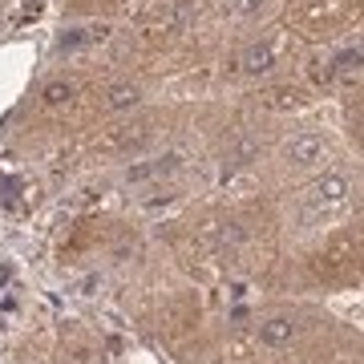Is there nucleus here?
Returning a JSON list of instances; mask_svg holds the SVG:
<instances>
[{
  "label": "nucleus",
  "mask_w": 364,
  "mask_h": 364,
  "mask_svg": "<svg viewBox=\"0 0 364 364\" xmlns=\"http://www.w3.org/2000/svg\"><path fill=\"white\" fill-rule=\"evenodd\" d=\"M348 198V178L344 174H324L308 186V210H328V207H340Z\"/></svg>",
  "instance_id": "nucleus-1"
},
{
  "label": "nucleus",
  "mask_w": 364,
  "mask_h": 364,
  "mask_svg": "<svg viewBox=\"0 0 364 364\" xmlns=\"http://www.w3.org/2000/svg\"><path fill=\"white\" fill-rule=\"evenodd\" d=\"M284 154H287V162H296V166H312V162L324 158V138H320V134H296V138L284 146Z\"/></svg>",
  "instance_id": "nucleus-2"
},
{
  "label": "nucleus",
  "mask_w": 364,
  "mask_h": 364,
  "mask_svg": "<svg viewBox=\"0 0 364 364\" xmlns=\"http://www.w3.org/2000/svg\"><path fill=\"white\" fill-rule=\"evenodd\" d=\"M291 336H296V324L287 316H272V320L259 324V340L267 348H284V344H291Z\"/></svg>",
  "instance_id": "nucleus-3"
},
{
  "label": "nucleus",
  "mask_w": 364,
  "mask_h": 364,
  "mask_svg": "<svg viewBox=\"0 0 364 364\" xmlns=\"http://www.w3.org/2000/svg\"><path fill=\"white\" fill-rule=\"evenodd\" d=\"M272 65H275L272 45H251V49L239 57V69H243V73H251V77H255V73H267Z\"/></svg>",
  "instance_id": "nucleus-4"
},
{
  "label": "nucleus",
  "mask_w": 364,
  "mask_h": 364,
  "mask_svg": "<svg viewBox=\"0 0 364 364\" xmlns=\"http://www.w3.org/2000/svg\"><path fill=\"white\" fill-rule=\"evenodd\" d=\"M360 69H364V53L360 49H348V53H340L336 61H332L328 77H352V73H360Z\"/></svg>",
  "instance_id": "nucleus-5"
},
{
  "label": "nucleus",
  "mask_w": 364,
  "mask_h": 364,
  "mask_svg": "<svg viewBox=\"0 0 364 364\" xmlns=\"http://www.w3.org/2000/svg\"><path fill=\"white\" fill-rule=\"evenodd\" d=\"M174 162H178V158L166 154V158H158V162H146V166H130V174H126V178H130V182L158 178V174H170V170H174Z\"/></svg>",
  "instance_id": "nucleus-6"
},
{
  "label": "nucleus",
  "mask_w": 364,
  "mask_h": 364,
  "mask_svg": "<svg viewBox=\"0 0 364 364\" xmlns=\"http://www.w3.org/2000/svg\"><path fill=\"white\" fill-rule=\"evenodd\" d=\"M138 97H142L138 85H126V81H122V85H114V90L105 93V105H109V109H130V105H138Z\"/></svg>",
  "instance_id": "nucleus-7"
},
{
  "label": "nucleus",
  "mask_w": 364,
  "mask_h": 364,
  "mask_svg": "<svg viewBox=\"0 0 364 364\" xmlns=\"http://www.w3.org/2000/svg\"><path fill=\"white\" fill-rule=\"evenodd\" d=\"M109 28L105 25H97V28H73L69 37H61V49H73V45H85V41H102Z\"/></svg>",
  "instance_id": "nucleus-8"
},
{
  "label": "nucleus",
  "mask_w": 364,
  "mask_h": 364,
  "mask_svg": "<svg viewBox=\"0 0 364 364\" xmlns=\"http://www.w3.org/2000/svg\"><path fill=\"white\" fill-rule=\"evenodd\" d=\"M73 102V85L69 81H49L45 85V105H65Z\"/></svg>",
  "instance_id": "nucleus-9"
},
{
  "label": "nucleus",
  "mask_w": 364,
  "mask_h": 364,
  "mask_svg": "<svg viewBox=\"0 0 364 364\" xmlns=\"http://www.w3.org/2000/svg\"><path fill=\"white\" fill-rule=\"evenodd\" d=\"M263 9V0H239V4H235V13L239 16H255Z\"/></svg>",
  "instance_id": "nucleus-10"
}]
</instances>
